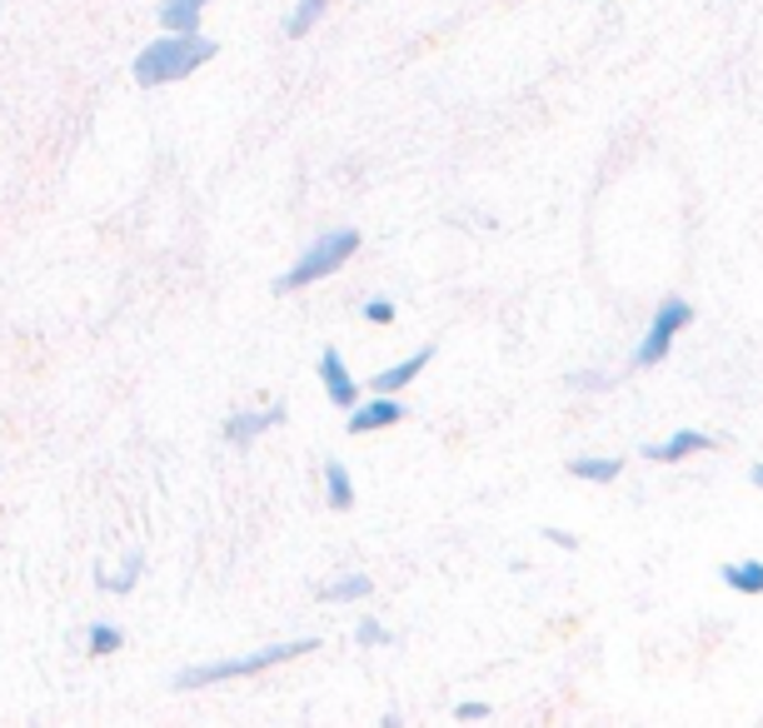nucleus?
<instances>
[{"label":"nucleus","instance_id":"obj_1","mask_svg":"<svg viewBox=\"0 0 763 728\" xmlns=\"http://www.w3.org/2000/svg\"><path fill=\"white\" fill-rule=\"evenodd\" d=\"M210 55H215V45L200 35V30H161V35L135 55V85L155 90V85L190 80Z\"/></svg>","mask_w":763,"mask_h":728},{"label":"nucleus","instance_id":"obj_2","mask_svg":"<svg viewBox=\"0 0 763 728\" xmlns=\"http://www.w3.org/2000/svg\"><path fill=\"white\" fill-rule=\"evenodd\" d=\"M310 648H320V638H285V644H265V648H250V654H235V658H210V664H195V668H185V674H175V688H210V684H230V678L270 674V668L310 654Z\"/></svg>","mask_w":763,"mask_h":728},{"label":"nucleus","instance_id":"obj_3","mask_svg":"<svg viewBox=\"0 0 763 728\" xmlns=\"http://www.w3.org/2000/svg\"><path fill=\"white\" fill-rule=\"evenodd\" d=\"M354 249H360V229H324L320 239H310V245L295 255V265L275 279V289H280V295H295V289H305V285H320V279H330L334 269L350 265Z\"/></svg>","mask_w":763,"mask_h":728},{"label":"nucleus","instance_id":"obj_4","mask_svg":"<svg viewBox=\"0 0 763 728\" xmlns=\"http://www.w3.org/2000/svg\"><path fill=\"white\" fill-rule=\"evenodd\" d=\"M689 325H693V305H689V299H683V295H663L659 309H653V319H649V329H643V339L633 345V369L663 365L669 349H673V339H679Z\"/></svg>","mask_w":763,"mask_h":728},{"label":"nucleus","instance_id":"obj_5","mask_svg":"<svg viewBox=\"0 0 763 728\" xmlns=\"http://www.w3.org/2000/svg\"><path fill=\"white\" fill-rule=\"evenodd\" d=\"M410 414L400 394H370V399H354L350 409V434H380V429L400 424Z\"/></svg>","mask_w":763,"mask_h":728},{"label":"nucleus","instance_id":"obj_6","mask_svg":"<svg viewBox=\"0 0 763 728\" xmlns=\"http://www.w3.org/2000/svg\"><path fill=\"white\" fill-rule=\"evenodd\" d=\"M315 369H320V384H324V394H330V404L334 409H354V399H360V384H354V375H350V365H344L340 349H334V345L320 349Z\"/></svg>","mask_w":763,"mask_h":728},{"label":"nucleus","instance_id":"obj_7","mask_svg":"<svg viewBox=\"0 0 763 728\" xmlns=\"http://www.w3.org/2000/svg\"><path fill=\"white\" fill-rule=\"evenodd\" d=\"M703 449H713V434H703V429H673L669 439H659V444H643L639 454L649 459V464H679V459L703 454Z\"/></svg>","mask_w":763,"mask_h":728},{"label":"nucleus","instance_id":"obj_8","mask_svg":"<svg viewBox=\"0 0 763 728\" xmlns=\"http://www.w3.org/2000/svg\"><path fill=\"white\" fill-rule=\"evenodd\" d=\"M430 359H434V349H430V345H424V349H414L410 359H400V365L380 369V375L370 379V389H374V394H400V389H410L414 379H420V369L430 365Z\"/></svg>","mask_w":763,"mask_h":728},{"label":"nucleus","instance_id":"obj_9","mask_svg":"<svg viewBox=\"0 0 763 728\" xmlns=\"http://www.w3.org/2000/svg\"><path fill=\"white\" fill-rule=\"evenodd\" d=\"M275 424H280V409H260V414H255V409H240V414L225 419V439H230L235 449H245Z\"/></svg>","mask_w":763,"mask_h":728},{"label":"nucleus","instance_id":"obj_10","mask_svg":"<svg viewBox=\"0 0 763 728\" xmlns=\"http://www.w3.org/2000/svg\"><path fill=\"white\" fill-rule=\"evenodd\" d=\"M569 474L584 479V484H614V479L623 474V459H614V454H579V459H569Z\"/></svg>","mask_w":763,"mask_h":728},{"label":"nucleus","instance_id":"obj_11","mask_svg":"<svg viewBox=\"0 0 763 728\" xmlns=\"http://www.w3.org/2000/svg\"><path fill=\"white\" fill-rule=\"evenodd\" d=\"M719 578L733 588V594L759 598V594H763V558H739V564H723Z\"/></svg>","mask_w":763,"mask_h":728},{"label":"nucleus","instance_id":"obj_12","mask_svg":"<svg viewBox=\"0 0 763 728\" xmlns=\"http://www.w3.org/2000/svg\"><path fill=\"white\" fill-rule=\"evenodd\" d=\"M370 594H374L370 574H340V578H330V584L320 588L324 604H360V598H370Z\"/></svg>","mask_w":763,"mask_h":728},{"label":"nucleus","instance_id":"obj_13","mask_svg":"<svg viewBox=\"0 0 763 728\" xmlns=\"http://www.w3.org/2000/svg\"><path fill=\"white\" fill-rule=\"evenodd\" d=\"M210 0H165L161 6V30H200V16Z\"/></svg>","mask_w":763,"mask_h":728},{"label":"nucleus","instance_id":"obj_14","mask_svg":"<svg viewBox=\"0 0 763 728\" xmlns=\"http://www.w3.org/2000/svg\"><path fill=\"white\" fill-rule=\"evenodd\" d=\"M324 494H330L334 509H350L354 504V479H350V469H344L340 459H330V464H324Z\"/></svg>","mask_w":763,"mask_h":728},{"label":"nucleus","instance_id":"obj_15","mask_svg":"<svg viewBox=\"0 0 763 728\" xmlns=\"http://www.w3.org/2000/svg\"><path fill=\"white\" fill-rule=\"evenodd\" d=\"M330 6H334V0H300V6H295V16L285 20V30H290V35H310L315 20H320Z\"/></svg>","mask_w":763,"mask_h":728},{"label":"nucleus","instance_id":"obj_16","mask_svg":"<svg viewBox=\"0 0 763 728\" xmlns=\"http://www.w3.org/2000/svg\"><path fill=\"white\" fill-rule=\"evenodd\" d=\"M85 644H91V654H115V648H125V634L115 624H91V634H85Z\"/></svg>","mask_w":763,"mask_h":728},{"label":"nucleus","instance_id":"obj_17","mask_svg":"<svg viewBox=\"0 0 763 728\" xmlns=\"http://www.w3.org/2000/svg\"><path fill=\"white\" fill-rule=\"evenodd\" d=\"M141 568H145V558H141V554H131V558H125V564H121V574H105L101 584L111 588V594H131V588H135V578H141Z\"/></svg>","mask_w":763,"mask_h":728},{"label":"nucleus","instance_id":"obj_18","mask_svg":"<svg viewBox=\"0 0 763 728\" xmlns=\"http://www.w3.org/2000/svg\"><path fill=\"white\" fill-rule=\"evenodd\" d=\"M354 644H364V648H384V644H390V628H384L380 618H360V624H354Z\"/></svg>","mask_w":763,"mask_h":728},{"label":"nucleus","instance_id":"obj_19","mask_svg":"<svg viewBox=\"0 0 763 728\" xmlns=\"http://www.w3.org/2000/svg\"><path fill=\"white\" fill-rule=\"evenodd\" d=\"M360 315L370 319V325H394V299H364Z\"/></svg>","mask_w":763,"mask_h":728},{"label":"nucleus","instance_id":"obj_20","mask_svg":"<svg viewBox=\"0 0 763 728\" xmlns=\"http://www.w3.org/2000/svg\"><path fill=\"white\" fill-rule=\"evenodd\" d=\"M454 714L464 718V724H480V718H489V704H480V698H470V704H460Z\"/></svg>","mask_w":763,"mask_h":728},{"label":"nucleus","instance_id":"obj_21","mask_svg":"<svg viewBox=\"0 0 763 728\" xmlns=\"http://www.w3.org/2000/svg\"><path fill=\"white\" fill-rule=\"evenodd\" d=\"M544 534H549V544H559V548H574V539L564 534V529H544Z\"/></svg>","mask_w":763,"mask_h":728},{"label":"nucleus","instance_id":"obj_22","mask_svg":"<svg viewBox=\"0 0 763 728\" xmlns=\"http://www.w3.org/2000/svg\"><path fill=\"white\" fill-rule=\"evenodd\" d=\"M749 479H753V489H763V464H753V469H749Z\"/></svg>","mask_w":763,"mask_h":728}]
</instances>
